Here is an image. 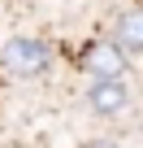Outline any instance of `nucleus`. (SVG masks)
<instances>
[{
	"label": "nucleus",
	"instance_id": "nucleus-1",
	"mask_svg": "<svg viewBox=\"0 0 143 148\" xmlns=\"http://www.w3.org/2000/svg\"><path fill=\"white\" fill-rule=\"evenodd\" d=\"M0 65H5L9 74H18V79H35V74H43L52 65V48L43 39L13 35V39H5V48H0Z\"/></svg>",
	"mask_w": 143,
	"mask_h": 148
},
{
	"label": "nucleus",
	"instance_id": "nucleus-2",
	"mask_svg": "<svg viewBox=\"0 0 143 148\" xmlns=\"http://www.w3.org/2000/svg\"><path fill=\"white\" fill-rule=\"evenodd\" d=\"M87 109L100 113V118H117L130 109V87L126 79H91L87 87Z\"/></svg>",
	"mask_w": 143,
	"mask_h": 148
},
{
	"label": "nucleus",
	"instance_id": "nucleus-3",
	"mask_svg": "<svg viewBox=\"0 0 143 148\" xmlns=\"http://www.w3.org/2000/svg\"><path fill=\"white\" fill-rule=\"evenodd\" d=\"M83 70L91 74V79H126L130 57H126V52H121L113 39H104V44L87 48V57H83Z\"/></svg>",
	"mask_w": 143,
	"mask_h": 148
},
{
	"label": "nucleus",
	"instance_id": "nucleus-4",
	"mask_svg": "<svg viewBox=\"0 0 143 148\" xmlns=\"http://www.w3.org/2000/svg\"><path fill=\"white\" fill-rule=\"evenodd\" d=\"M113 44H117L126 57H139V52H143V9H134V5H130V9L117 18Z\"/></svg>",
	"mask_w": 143,
	"mask_h": 148
}]
</instances>
